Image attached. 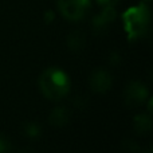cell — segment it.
Segmentation results:
<instances>
[{"instance_id": "3", "label": "cell", "mask_w": 153, "mask_h": 153, "mask_svg": "<svg viewBox=\"0 0 153 153\" xmlns=\"http://www.w3.org/2000/svg\"><path fill=\"white\" fill-rule=\"evenodd\" d=\"M62 16L69 20H81L90 8V0H58Z\"/></svg>"}, {"instance_id": "10", "label": "cell", "mask_w": 153, "mask_h": 153, "mask_svg": "<svg viewBox=\"0 0 153 153\" xmlns=\"http://www.w3.org/2000/svg\"><path fill=\"white\" fill-rule=\"evenodd\" d=\"M12 144L4 134H0V153H11Z\"/></svg>"}, {"instance_id": "11", "label": "cell", "mask_w": 153, "mask_h": 153, "mask_svg": "<svg viewBox=\"0 0 153 153\" xmlns=\"http://www.w3.org/2000/svg\"><path fill=\"white\" fill-rule=\"evenodd\" d=\"M98 4L103 5V7H114L118 3V0H97Z\"/></svg>"}, {"instance_id": "7", "label": "cell", "mask_w": 153, "mask_h": 153, "mask_svg": "<svg viewBox=\"0 0 153 153\" xmlns=\"http://www.w3.org/2000/svg\"><path fill=\"white\" fill-rule=\"evenodd\" d=\"M133 128L138 134L146 136L152 130V120L148 114H140V116L134 117L133 121Z\"/></svg>"}, {"instance_id": "9", "label": "cell", "mask_w": 153, "mask_h": 153, "mask_svg": "<svg viewBox=\"0 0 153 153\" xmlns=\"http://www.w3.org/2000/svg\"><path fill=\"white\" fill-rule=\"evenodd\" d=\"M24 134L28 138H38L42 133V129H40L39 124L38 122H27L23 128Z\"/></svg>"}, {"instance_id": "2", "label": "cell", "mask_w": 153, "mask_h": 153, "mask_svg": "<svg viewBox=\"0 0 153 153\" xmlns=\"http://www.w3.org/2000/svg\"><path fill=\"white\" fill-rule=\"evenodd\" d=\"M148 20H149L148 11L143 5L130 8L124 15L125 27H126V31L129 32L132 38L140 36L141 34H144V31L148 27Z\"/></svg>"}, {"instance_id": "5", "label": "cell", "mask_w": 153, "mask_h": 153, "mask_svg": "<svg viewBox=\"0 0 153 153\" xmlns=\"http://www.w3.org/2000/svg\"><path fill=\"white\" fill-rule=\"evenodd\" d=\"M113 76L105 69H98L90 76V87L94 93L105 94L109 89L111 87Z\"/></svg>"}, {"instance_id": "8", "label": "cell", "mask_w": 153, "mask_h": 153, "mask_svg": "<svg viewBox=\"0 0 153 153\" xmlns=\"http://www.w3.org/2000/svg\"><path fill=\"white\" fill-rule=\"evenodd\" d=\"M67 45L71 50H81L85 45V35L82 32H78V31H74L73 34L69 35L67 38Z\"/></svg>"}, {"instance_id": "6", "label": "cell", "mask_w": 153, "mask_h": 153, "mask_svg": "<svg viewBox=\"0 0 153 153\" xmlns=\"http://www.w3.org/2000/svg\"><path fill=\"white\" fill-rule=\"evenodd\" d=\"M70 120V114H69V110L63 106H58L55 108L50 114V124L53 126H65V125L69 122Z\"/></svg>"}, {"instance_id": "1", "label": "cell", "mask_w": 153, "mask_h": 153, "mask_svg": "<svg viewBox=\"0 0 153 153\" xmlns=\"http://www.w3.org/2000/svg\"><path fill=\"white\" fill-rule=\"evenodd\" d=\"M70 78L62 69L48 67L39 78V89L50 101H59L70 91Z\"/></svg>"}, {"instance_id": "4", "label": "cell", "mask_w": 153, "mask_h": 153, "mask_svg": "<svg viewBox=\"0 0 153 153\" xmlns=\"http://www.w3.org/2000/svg\"><path fill=\"white\" fill-rule=\"evenodd\" d=\"M148 98V89L138 81H133L125 89V101L130 106H140Z\"/></svg>"}]
</instances>
